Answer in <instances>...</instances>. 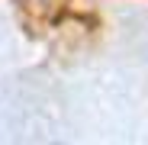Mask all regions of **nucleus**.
<instances>
[{
    "instance_id": "obj_1",
    "label": "nucleus",
    "mask_w": 148,
    "mask_h": 145,
    "mask_svg": "<svg viewBox=\"0 0 148 145\" xmlns=\"http://www.w3.org/2000/svg\"><path fill=\"white\" fill-rule=\"evenodd\" d=\"M61 3L64 0H23V7H26L32 16H39V19H52Z\"/></svg>"
}]
</instances>
